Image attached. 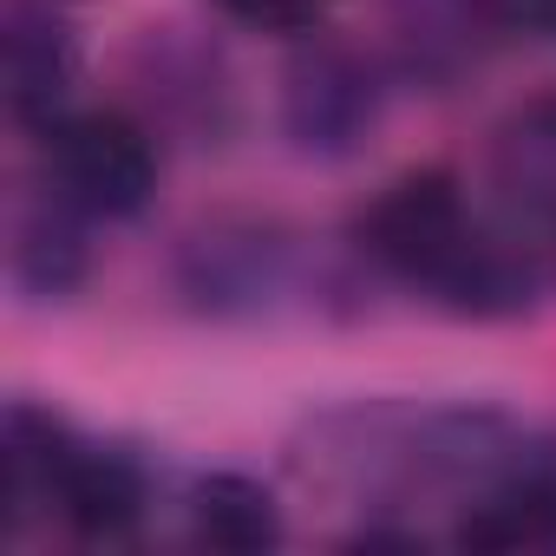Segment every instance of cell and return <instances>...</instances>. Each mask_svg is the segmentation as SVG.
Listing matches in <instances>:
<instances>
[{
	"label": "cell",
	"mask_w": 556,
	"mask_h": 556,
	"mask_svg": "<svg viewBox=\"0 0 556 556\" xmlns=\"http://www.w3.org/2000/svg\"><path fill=\"white\" fill-rule=\"evenodd\" d=\"M354 236L380 268L439 289V302H452L458 315H517L530 302V262L471 223L445 170H413L380 190L361 210Z\"/></svg>",
	"instance_id": "6da1fadb"
},
{
	"label": "cell",
	"mask_w": 556,
	"mask_h": 556,
	"mask_svg": "<svg viewBox=\"0 0 556 556\" xmlns=\"http://www.w3.org/2000/svg\"><path fill=\"white\" fill-rule=\"evenodd\" d=\"M47 190L79 216H138L157 190V151L125 112H73L47 125Z\"/></svg>",
	"instance_id": "7a4b0ae2"
},
{
	"label": "cell",
	"mask_w": 556,
	"mask_h": 556,
	"mask_svg": "<svg viewBox=\"0 0 556 556\" xmlns=\"http://www.w3.org/2000/svg\"><path fill=\"white\" fill-rule=\"evenodd\" d=\"M289 138L315 157H348L374 125H380V86L354 47H308L289 66V99H282Z\"/></svg>",
	"instance_id": "3957f363"
},
{
	"label": "cell",
	"mask_w": 556,
	"mask_h": 556,
	"mask_svg": "<svg viewBox=\"0 0 556 556\" xmlns=\"http://www.w3.org/2000/svg\"><path fill=\"white\" fill-rule=\"evenodd\" d=\"M53 504L86 543H125L144 517V471L125 452H99V445L73 439L60 484H53Z\"/></svg>",
	"instance_id": "277c9868"
},
{
	"label": "cell",
	"mask_w": 556,
	"mask_h": 556,
	"mask_svg": "<svg viewBox=\"0 0 556 556\" xmlns=\"http://www.w3.org/2000/svg\"><path fill=\"white\" fill-rule=\"evenodd\" d=\"M73 73H79L73 34L53 14H40V8H14L8 14V53H0V79H8L14 118L53 125L60 99L73 92Z\"/></svg>",
	"instance_id": "5b68a950"
},
{
	"label": "cell",
	"mask_w": 556,
	"mask_h": 556,
	"mask_svg": "<svg viewBox=\"0 0 556 556\" xmlns=\"http://www.w3.org/2000/svg\"><path fill=\"white\" fill-rule=\"evenodd\" d=\"M465 549H556V471H504L491 478L465 523H458Z\"/></svg>",
	"instance_id": "8992f818"
},
{
	"label": "cell",
	"mask_w": 556,
	"mask_h": 556,
	"mask_svg": "<svg viewBox=\"0 0 556 556\" xmlns=\"http://www.w3.org/2000/svg\"><path fill=\"white\" fill-rule=\"evenodd\" d=\"M190 536L203 549H229V556H255L282 543V510L275 497L242 478V471H216L190 491Z\"/></svg>",
	"instance_id": "52a82bcc"
},
{
	"label": "cell",
	"mask_w": 556,
	"mask_h": 556,
	"mask_svg": "<svg viewBox=\"0 0 556 556\" xmlns=\"http://www.w3.org/2000/svg\"><path fill=\"white\" fill-rule=\"evenodd\" d=\"M79 210L47 190V210L14 223V282L27 295H66L86 275V242H79Z\"/></svg>",
	"instance_id": "ba28073f"
},
{
	"label": "cell",
	"mask_w": 556,
	"mask_h": 556,
	"mask_svg": "<svg viewBox=\"0 0 556 556\" xmlns=\"http://www.w3.org/2000/svg\"><path fill=\"white\" fill-rule=\"evenodd\" d=\"M497 177L536 210H556V99L517 112L497 138Z\"/></svg>",
	"instance_id": "9c48e42d"
},
{
	"label": "cell",
	"mask_w": 556,
	"mask_h": 556,
	"mask_svg": "<svg viewBox=\"0 0 556 556\" xmlns=\"http://www.w3.org/2000/svg\"><path fill=\"white\" fill-rule=\"evenodd\" d=\"M223 14H236L249 27H268V34H302L328 14V0H223Z\"/></svg>",
	"instance_id": "30bf717a"
},
{
	"label": "cell",
	"mask_w": 556,
	"mask_h": 556,
	"mask_svg": "<svg viewBox=\"0 0 556 556\" xmlns=\"http://www.w3.org/2000/svg\"><path fill=\"white\" fill-rule=\"evenodd\" d=\"M445 21H452V27H471V0H452V14H445ZM439 40H445V34H426V40L413 47V60H432V53H439Z\"/></svg>",
	"instance_id": "8fae6325"
}]
</instances>
